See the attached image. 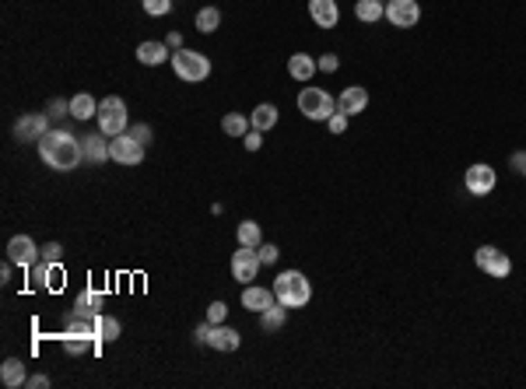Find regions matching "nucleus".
<instances>
[{
    "instance_id": "19",
    "label": "nucleus",
    "mask_w": 526,
    "mask_h": 389,
    "mask_svg": "<svg viewBox=\"0 0 526 389\" xmlns=\"http://www.w3.org/2000/svg\"><path fill=\"white\" fill-rule=\"evenodd\" d=\"M316 71H320V67H316V60L309 57V53H295V57H288V74L295 81H309Z\"/></svg>"
},
{
    "instance_id": "37",
    "label": "nucleus",
    "mask_w": 526,
    "mask_h": 389,
    "mask_svg": "<svg viewBox=\"0 0 526 389\" xmlns=\"http://www.w3.org/2000/svg\"><path fill=\"white\" fill-rule=\"evenodd\" d=\"M316 67H320L323 74H334V71L341 67V60L334 57V53H327V57H320V60H316Z\"/></svg>"
},
{
    "instance_id": "3",
    "label": "nucleus",
    "mask_w": 526,
    "mask_h": 389,
    "mask_svg": "<svg viewBox=\"0 0 526 389\" xmlns=\"http://www.w3.org/2000/svg\"><path fill=\"white\" fill-rule=\"evenodd\" d=\"M298 113L309 120H330L337 113V98H330V91H323V88H302Z\"/></svg>"
},
{
    "instance_id": "29",
    "label": "nucleus",
    "mask_w": 526,
    "mask_h": 389,
    "mask_svg": "<svg viewBox=\"0 0 526 389\" xmlns=\"http://www.w3.org/2000/svg\"><path fill=\"white\" fill-rule=\"evenodd\" d=\"M116 337H120V319L98 316V341H116Z\"/></svg>"
},
{
    "instance_id": "21",
    "label": "nucleus",
    "mask_w": 526,
    "mask_h": 389,
    "mask_svg": "<svg viewBox=\"0 0 526 389\" xmlns=\"http://www.w3.org/2000/svg\"><path fill=\"white\" fill-rule=\"evenodd\" d=\"M105 305V295L102 291H95V288H88V291H81L78 295V302H74V312L78 316H98V309Z\"/></svg>"
},
{
    "instance_id": "8",
    "label": "nucleus",
    "mask_w": 526,
    "mask_h": 389,
    "mask_svg": "<svg viewBox=\"0 0 526 389\" xmlns=\"http://www.w3.org/2000/svg\"><path fill=\"white\" fill-rule=\"evenodd\" d=\"M473 263H478L484 273H491V277H509V270H512V260L505 256V253H498L495 246H481L478 253H473Z\"/></svg>"
},
{
    "instance_id": "5",
    "label": "nucleus",
    "mask_w": 526,
    "mask_h": 389,
    "mask_svg": "<svg viewBox=\"0 0 526 389\" xmlns=\"http://www.w3.org/2000/svg\"><path fill=\"white\" fill-rule=\"evenodd\" d=\"M172 67L190 84H197V81H203L210 74V60L203 57V53H197V49H176L172 53Z\"/></svg>"
},
{
    "instance_id": "32",
    "label": "nucleus",
    "mask_w": 526,
    "mask_h": 389,
    "mask_svg": "<svg viewBox=\"0 0 526 389\" xmlns=\"http://www.w3.org/2000/svg\"><path fill=\"white\" fill-rule=\"evenodd\" d=\"M32 270V288H46V277H49V263L42 260V263H35V266H28Z\"/></svg>"
},
{
    "instance_id": "7",
    "label": "nucleus",
    "mask_w": 526,
    "mask_h": 389,
    "mask_svg": "<svg viewBox=\"0 0 526 389\" xmlns=\"http://www.w3.org/2000/svg\"><path fill=\"white\" fill-rule=\"evenodd\" d=\"M109 158L120 165H140L144 161V144L134 134H120L109 141Z\"/></svg>"
},
{
    "instance_id": "39",
    "label": "nucleus",
    "mask_w": 526,
    "mask_h": 389,
    "mask_svg": "<svg viewBox=\"0 0 526 389\" xmlns=\"http://www.w3.org/2000/svg\"><path fill=\"white\" fill-rule=\"evenodd\" d=\"M242 144H246V151H260V144H263V130H249V134L242 137Z\"/></svg>"
},
{
    "instance_id": "22",
    "label": "nucleus",
    "mask_w": 526,
    "mask_h": 389,
    "mask_svg": "<svg viewBox=\"0 0 526 389\" xmlns=\"http://www.w3.org/2000/svg\"><path fill=\"white\" fill-rule=\"evenodd\" d=\"M81 147H84V158H91V161H105V158H109V144H105V134H102V130L81 137Z\"/></svg>"
},
{
    "instance_id": "31",
    "label": "nucleus",
    "mask_w": 526,
    "mask_h": 389,
    "mask_svg": "<svg viewBox=\"0 0 526 389\" xmlns=\"http://www.w3.org/2000/svg\"><path fill=\"white\" fill-rule=\"evenodd\" d=\"M144 11L154 15V18H162V15L172 11V0H144Z\"/></svg>"
},
{
    "instance_id": "20",
    "label": "nucleus",
    "mask_w": 526,
    "mask_h": 389,
    "mask_svg": "<svg viewBox=\"0 0 526 389\" xmlns=\"http://www.w3.org/2000/svg\"><path fill=\"white\" fill-rule=\"evenodd\" d=\"M0 382H4L8 389H18V386H25V382H28V375H25V365H21L18 358H8L4 365H0Z\"/></svg>"
},
{
    "instance_id": "35",
    "label": "nucleus",
    "mask_w": 526,
    "mask_h": 389,
    "mask_svg": "<svg viewBox=\"0 0 526 389\" xmlns=\"http://www.w3.org/2000/svg\"><path fill=\"white\" fill-rule=\"evenodd\" d=\"M347 120H351V116H347V113H341V109H337V113L327 120V123H330V134H344V130H347Z\"/></svg>"
},
{
    "instance_id": "42",
    "label": "nucleus",
    "mask_w": 526,
    "mask_h": 389,
    "mask_svg": "<svg viewBox=\"0 0 526 389\" xmlns=\"http://www.w3.org/2000/svg\"><path fill=\"white\" fill-rule=\"evenodd\" d=\"M512 169H516V172H523V169H526V154H523V151H516V154H512Z\"/></svg>"
},
{
    "instance_id": "14",
    "label": "nucleus",
    "mask_w": 526,
    "mask_h": 389,
    "mask_svg": "<svg viewBox=\"0 0 526 389\" xmlns=\"http://www.w3.org/2000/svg\"><path fill=\"white\" fill-rule=\"evenodd\" d=\"M309 15H312V21L320 25V28H334V25L341 21L337 0H309Z\"/></svg>"
},
{
    "instance_id": "17",
    "label": "nucleus",
    "mask_w": 526,
    "mask_h": 389,
    "mask_svg": "<svg viewBox=\"0 0 526 389\" xmlns=\"http://www.w3.org/2000/svg\"><path fill=\"white\" fill-rule=\"evenodd\" d=\"M169 57V46L165 42H140L137 46V60L144 64V67H158Z\"/></svg>"
},
{
    "instance_id": "6",
    "label": "nucleus",
    "mask_w": 526,
    "mask_h": 389,
    "mask_svg": "<svg viewBox=\"0 0 526 389\" xmlns=\"http://www.w3.org/2000/svg\"><path fill=\"white\" fill-rule=\"evenodd\" d=\"M463 183H466L470 197H488V193L498 186V176H495V169H491V165L478 161V165H470V169H466Z\"/></svg>"
},
{
    "instance_id": "33",
    "label": "nucleus",
    "mask_w": 526,
    "mask_h": 389,
    "mask_svg": "<svg viewBox=\"0 0 526 389\" xmlns=\"http://www.w3.org/2000/svg\"><path fill=\"white\" fill-rule=\"evenodd\" d=\"M256 256H260V263H274L281 253H278L274 242H260V246H256Z\"/></svg>"
},
{
    "instance_id": "1",
    "label": "nucleus",
    "mask_w": 526,
    "mask_h": 389,
    "mask_svg": "<svg viewBox=\"0 0 526 389\" xmlns=\"http://www.w3.org/2000/svg\"><path fill=\"white\" fill-rule=\"evenodd\" d=\"M39 158L49 165V169L71 172V169H78V165H81L84 147H81V141H74L67 130H49V134L39 141Z\"/></svg>"
},
{
    "instance_id": "26",
    "label": "nucleus",
    "mask_w": 526,
    "mask_h": 389,
    "mask_svg": "<svg viewBox=\"0 0 526 389\" xmlns=\"http://www.w3.org/2000/svg\"><path fill=\"white\" fill-rule=\"evenodd\" d=\"M235 235H239V246H249V249H256V246L263 242V232H260L256 221H242Z\"/></svg>"
},
{
    "instance_id": "18",
    "label": "nucleus",
    "mask_w": 526,
    "mask_h": 389,
    "mask_svg": "<svg viewBox=\"0 0 526 389\" xmlns=\"http://www.w3.org/2000/svg\"><path fill=\"white\" fill-rule=\"evenodd\" d=\"M249 123H253V130H274V123H278V105L260 102L253 113H249Z\"/></svg>"
},
{
    "instance_id": "38",
    "label": "nucleus",
    "mask_w": 526,
    "mask_h": 389,
    "mask_svg": "<svg viewBox=\"0 0 526 389\" xmlns=\"http://www.w3.org/2000/svg\"><path fill=\"white\" fill-rule=\"evenodd\" d=\"M49 116H53V120H60V116H71V102H64V98H57V102H53V105H49Z\"/></svg>"
},
{
    "instance_id": "40",
    "label": "nucleus",
    "mask_w": 526,
    "mask_h": 389,
    "mask_svg": "<svg viewBox=\"0 0 526 389\" xmlns=\"http://www.w3.org/2000/svg\"><path fill=\"white\" fill-rule=\"evenodd\" d=\"M134 137H137V141L147 147V144H151V137H154V130H151L147 123H137V127H134Z\"/></svg>"
},
{
    "instance_id": "24",
    "label": "nucleus",
    "mask_w": 526,
    "mask_h": 389,
    "mask_svg": "<svg viewBox=\"0 0 526 389\" xmlns=\"http://www.w3.org/2000/svg\"><path fill=\"white\" fill-rule=\"evenodd\" d=\"M71 116H74V120H91V116H98V102H95L91 95H74V98H71Z\"/></svg>"
},
{
    "instance_id": "43",
    "label": "nucleus",
    "mask_w": 526,
    "mask_h": 389,
    "mask_svg": "<svg viewBox=\"0 0 526 389\" xmlns=\"http://www.w3.org/2000/svg\"><path fill=\"white\" fill-rule=\"evenodd\" d=\"M165 46H169V49H183V39H179V32H172V35L165 39Z\"/></svg>"
},
{
    "instance_id": "44",
    "label": "nucleus",
    "mask_w": 526,
    "mask_h": 389,
    "mask_svg": "<svg viewBox=\"0 0 526 389\" xmlns=\"http://www.w3.org/2000/svg\"><path fill=\"white\" fill-rule=\"evenodd\" d=\"M25 386H35V389H42V386H49V379H46V375H32Z\"/></svg>"
},
{
    "instance_id": "27",
    "label": "nucleus",
    "mask_w": 526,
    "mask_h": 389,
    "mask_svg": "<svg viewBox=\"0 0 526 389\" xmlns=\"http://www.w3.org/2000/svg\"><path fill=\"white\" fill-rule=\"evenodd\" d=\"M249 127H253V123H246V116H242V113H228V116L221 120V130H225L228 137H246V134H249Z\"/></svg>"
},
{
    "instance_id": "12",
    "label": "nucleus",
    "mask_w": 526,
    "mask_h": 389,
    "mask_svg": "<svg viewBox=\"0 0 526 389\" xmlns=\"http://www.w3.org/2000/svg\"><path fill=\"white\" fill-rule=\"evenodd\" d=\"M260 256H256V249H249V246H239V253L232 256V277L235 281H256V273H260Z\"/></svg>"
},
{
    "instance_id": "11",
    "label": "nucleus",
    "mask_w": 526,
    "mask_h": 389,
    "mask_svg": "<svg viewBox=\"0 0 526 389\" xmlns=\"http://www.w3.org/2000/svg\"><path fill=\"white\" fill-rule=\"evenodd\" d=\"M39 256H42V249H39L28 235H15V239L8 242V260H11L15 266H21V270L35 266V263H39Z\"/></svg>"
},
{
    "instance_id": "45",
    "label": "nucleus",
    "mask_w": 526,
    "mask_h": 389,
    "mask_svg": "<svg viewBox=\"0 0 526 389\" xmlns=\"http://www.w3.org/2000/svg\"><path fill=\"white\" fill-rule=\"evenodd\" d=\"M523 176H526V169H523Z\"/></svg>"
},
{
    "instance_id": "41",
    "label": "nucleus",
    "mask_w": 526,
    "mask_h": 389,
    "mask_svg": "<svg viewBox=\"0 0 526 389\" xmlns=\"http://www.w3.org/2000/svg\"><path fill=\"white\" fill-rule=\"evenodd\" d=\"M210 326H215V323H210V319H207V323H200V326H197V329H193V333H197V341H200V344H207V333H210Z\"/></svg>"
},
{
    "instance_id": "16",
    "label": "nucleus",
    "mask_w": 526,
    "mask_h": 389,
    "mask_svg": "<svg viewBox=\"0 0 526 389\" xmlns=\"http://www.w3.org/2000/svg\"><path fill=\"white\" fill-rule=\"evenodd\" d=\"M274 302H278V295L267 291V288H256V284L242 288V305H246L249 312H263V309H271Z\"/></svg>"
},
{
    "instance_id": "15",
    "label": "nucleus",
    "mask_w": 526,
    "mask_h": 389,
    "mask_svg": "<svg viewBox=\"0 0 526 389\" xmlns=\"http://www.w3.org/2000/svg\"><path fill=\"white\" fill-rule=\"evenodd\" d=\"M365 105H368V91H365V88H358V84L344 88V91H341V98H337V109H341V113H347V116H358Z\"/></svg>"
},
{
    "instance_id": "36",
    "label": "nucleus",
    "mask_w": 526,
    "mask_h": 389,
    "mask_svg": "<svg viewBox=\"0 0 526 389\" xmlns=\"http://www.w3.org/2000/svg\"><path fill=\"white\" fill-rule=\"evenodd\" d=\"M225 316H228V305H225V302L207 305V319H210V323H225Z\"/></svg>"
},
{
    "instance_id": "2",
    "label": "nucleus",
    "mask_w": 526,
    "mask_h": 389,
    "mask_svg": "<svg viewBox=\"0 0 526 389\" xmlns=\"http://www.w3.org/2000/svg\"><path fill=\"white\" fill-rule=\"evenodd\" d=\"M274 295L281 305L288 309H302L309 298H312V288H309V277L302 270H284L278 273V281H274Z\"/></svg>"
},
{
    "instance_id": "30",
    "label": "nucleus",
    "mask_w": 526,
    "mask_h": 389,
    "mask_svg": "<svg viewBox=\"0 0 526 389\" xmlns=\"http://www.w3.org/2000/svg\"><path fill=\"white\" fill-rule=\"evenodd\" d=\"M46 288H49V291H60V288H64V266H60V263H49Z\"/></svg>"
},
{
    "instance_id": "23",
    "label": "nucleus",
    "mask_w": 526,
    "mask_h": 389,
    "mask_svg": "<svg viewBox=\"0 0 526 389\" xmlns=\"http://www.w3.org/2000/svg\"><path fill=\"white\" fill-rule=\"evenodd\" d=\"M354 15H358V21H379L383 15H386V4L383 0H354Z\"/></svg>"
},
{
    "instance_id": "34",
    "label": "nucleus",
    "mask_w": 526,
    "mask_h": 389,
    "mask_svg": "<svg viewBox=\"0 0 526 389\" xmlns=\"http://www.w3.org/2000/svg\"><path fill=\"white\" fill-rule=\"evenodd\" d=\"M60 256H64V246H60V242H46V246H42V260H46V263H60Z\"/></svg>"
},
{
    "instance_id": "9",
    "label": "nucleus",
    "mask_w": 526,
    "mask_h": 389,
    "mask_svg": "<svg viewBox=\"0 0 526 389\" xmlns=\"http://www.w3.org/2000/svg\"><path fill=\"white\" fill-rule=\"evenodd\" d=\"M386 21L393 28H414L421 21L417 0H390V4H386Z\"/></svg>"
},
{
    "instance_id": "28",
    "label": "nucleus",
    "mask_w": 526,
    "mask_h": 389,
    "mask_svg": "<svg viewBox=\"0 0 526 389\" xmlns=\"http://www.w3.org/2000/svg\"><path fill=\"white\" fill-rule=\"evenodd\" d=\"M218 25H221V11H218V8H203V11L197 15V28H200V32H215Z\"/></svg>"
},
{
    "instance_id": "4",
    "label": "nucleus",
    "mask_w": 526,
    "mask_h": 389,
    "mask_svg": "<svg viewBox=\"0 0 526 389\" xmlns=\"http://www.w3.org/2000/svg\"><path fill=\"white\" fill-rule=\"evenodd\" d=\"M98 130L105 137H120L127 130V102L120 95H109L105 102H98Z\"/></svg>"
},
{
    "instance_id": "10",
    "label": "nucleus",
    "mask_w": 526,
    "mask_h": 389,
    "mask_svg": "<svg viewBox=\"0 0 526 389\" xmlns=\"http://www.w3.org/2000/svg\"><path fill=\"white\" fill-rule=\"evenodd\" d=\"M46 134H49V120H46L42 113H25V116L15 123V137H18L21 144H39Z\"/></svg>"
},
{
    "instance_id": "25",
    "label": "nucleus",
    "mask_w": 526,
    "mask_h": 389,
    "mask_svg": "<svg viewBox=\"0 0 526 389\" xmlns=\"http://www.w3.org/2000/svg\"><path fill=\"white\" fill-rule=\"evenodd\" d=\"M284 319H288V305H281V302H274L271 309H263L260 312V323H263V329H281L284 326Z\"/></svg>"
},
{
    "instance_id": "13",
    "label": "nucleus",
    "mask_w": 526,
    "mask_h": 389,
    "mask_svg": "<svg viewBox=\"0 0 526 389\" xmlns=\"http://www.w3.org/2000/svg\"><path fill=\"white\" fill-rule=\"evenodd\" d=\"M207 344L215 351H239L242 337H239V329H232L225 323H215V326H210V333H207Z\"/></svg>"
}]
</instances>
